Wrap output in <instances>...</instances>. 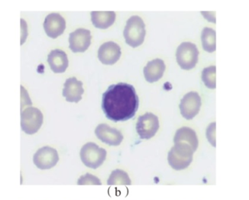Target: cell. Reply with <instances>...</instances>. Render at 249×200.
<instances>
[{"instance_id": "d6986e66", "label": "cell", "mask_w": 249, "mask_h": 200, "mask_svg": "<svg viewBox=\"0 0 249 200\" xmlns=\"http://www.w3.org/2000/svg\"><path fill=\"white\" fill-rule=\"evenodd\" d=\"M202 45L203 49L209 52L216 50V32L212 28L203 29L201 34Z\"/></svg>"}, {"instance_id": "9c48e42d", "label": "cell", "mask_w": 249, "mask_h": 200, "mask_svg": "<svg viewBox=\"0 0 249 200\" xmlns=\"http://www.w3.org/2000/svg\"><path fill=\"white\" fill-rule=\"evenodd\" d=\"M201 99L196 92L187 93L181 99L179 108L183 117L192 119L200 112Z\"/></svg>"}, {"instance_id": "30bf717a", "label": "cell", "mask_w": 249, "mask_h": 200, "mask_svg": "<svg viewBox=\"0 0 249 200\" xmlns=\"http://www.w3.org/2000/svg\"><path fill=\"white\" fill-rule=\"evenodd\" d=\"M91 33L88 29H78L70 34V48L74 52L87 50L91 43Z\"/></svg>"}, {"instance_id": "9a60e30c", "label": "cell", "mask_w": 249, "mask_h": 200, "mask_svg": "<svg viewBox=\"0 0 249 200\" xmlns=\"http://www.w3.org/2000/svg\"><path fill=\"white\" fill-rule=\"evenodd\" d=\"M165 70L164 61L157 58L147 63L146 67L143 68V74L148 83H153L162 78Z\"/></svg>"}, {"instance_id": "8fae6325", "label": "cell", "mask_w": 249, "mask_h": 200, "mask_svg": "<svg viewBox=\"0 0 249 200\" xmlns=\"http://www.w3.org/2000/svg\"><path fill=\"white\" fill-rule=\"evenodd\" d=\"M95 134L100 141L109 146L121 145L124 140V135L116 128H111L107 124H101L95 130Z\"/></svg>"}, {"instance_id": "e0dca14e", "label": "cell", "mask_w": 249, "mask_h": 200, "mask_svg": "<svg viewBox=\"0 0 249 200\" xmlns=\"http://www.w3.org/2000/svg\"><path fill=\"white\" fill-rule=\"evenodd\" d=\"M174 144L176 143H186L189 144L195 151L198 147V138L197 134L192 128L183 127L176 132L174 138Z\"/></svg>"}, {"instance_id": "8992f818", "label": "cell", "mask_w": 249, "mask_h": 200, "mask_svg": "<svg viewBox=\"0 0 249 200\" xmlns=\"http://www.w3.org/2000/svg\"><path fill=\"white\" fill-rule=\"evenodd\" d=\"M199 51L197 46L191 42H183L177 50V63L182 69L194 68L198 61Z\"/></svg>"}, {"instance_id": "5bb4252c", "label": "cell", "mask_w": 249, "mask_h": 200, "mask_svg": "<svg viewBox=\"0 0 249 200\" xmlns=\"http://www.w3.org/2000/svg\"><path fill=\"white\" fill-rule=\"evenodd\" d=\"M83 85V83L77 80L75 77L67 79L63 90V96L65 97L67 101L78 103L84 93Z\"/></svg>"}, {"instance_id": "277c9868", "label": "cell", "mask_w": 249, "mask_h": 200, "mask_svg": "<svg viewBox=\"0 0 249 200\" xmlns=\"http://www.w3.org/2000/svg\"><path fill=\"white\" fill-rule=\"evenodd\" d=\"M107 151L94 143H87L82 147L80 158L86 167L97 169L106 160Z\"/></svg>"}, {"instance_id": "ac0fdd59", "label": "cell", "mask_w": 249, "mask_h": 200, "mask_svg": "<svg viewBox=\"0 0 249 200\" xmlns=\"http://www.w3.org/2000/svg\"><path fill=\"white\" fill-rule=\"evenodd\" d=\"M116 14L113 11H93L91 20L95 27L106 29L110 27L115 21Z\"/></svg>"}, {"instance_id": "7a4b0ae2", "label": "cell", "mask_w": 249, "mask_h": 200, "mask_svg": "<svg viewBox=\"0 0 249 200\" xmlns=\"http://www.w3.org/2000/svg\"><path fill=\"white\" fill-rule=\"evenodd\" d=\"M195 151L186 143H176L168 152V160L170 166L176 170L187 168L193 162Z\"/></svg>"}, {"instance_id": "7c38bea8", "label": "cell", "mask_w": 249, "mask_h": 200, "mask_svg": "<svg viewBox=\"0 0 249 200\" xmlns=\"http://www.w3.org/2000/svg\"><path fill=\"white\" fill-rule=\"evenodd\" d=\"M43 26L47 35L55 39L61 36L65 30V19L58 13H51L45 17Z\"/></svg>"}, {"instance_id": "6da1fadb", "label": "cell", "mask_w": 249, "mask_h": 200, "mask_svg": "<svg viewBox=\"0 0 249 200\" xmlns=\"http://www.w3.org/2000/svg\"><path fill=\"white\" fill-rule=\"evenodd\" d=\"M139 105L136 89L127 83L109 86L102 96V110L107 118L114 122H124L133 118Z\"/></svg>"}, {"instance_id": "5b68a950", "label": "cell", "mask_w": 249, "mask_h": 200, "mask_svg": "<svg viewBox=\"0 0 249 200\" xmlns=\"http://www.w3.org/2000/svg\"><path fill=\"white\" fill-rule=\"evenodd\" d=\"M43 123V115L36 107H27L20 114V126L27 135L36 133Z\"/></svg>"}, {"instance_id": "7402d4cb", "label": "cell", "mask_w": 249, "mask_h": 200, "mask_svg": "<svg viewBox=\"0 0 249 200\" xmlns=\"http://www.w3.org/2000/svg\"><path fill=\"white\" fill-rule=\"evenodd\" d=\"M77 184L79 185H102V183L100 179L96 176L90 173H86L84 176H82L78 181Z\"/></svg>"}, {"instance_id": "52a82bcc", "label": "cell", "mask_w": 249, "mask_h": 200, "mask_svg": "<svg viewBox=\"0 0 249 200\" xmlns=\"http://www.w3.org/2000/svg\"><path fill=\"white\" fill-rule=\"evenodd\" d=\"M159 119L156 115L146 113L139 117L136 124V131L142 139H150L159 129Z\"/></svg>"}, {"instance_id": "603a6c76", "label": "cell", "mask_w": 249, "mask_h": 200, "mask_svg": "<svg viewBox=\"0 0 249 200\" xmlns=\"http://www.w3.org/2000/svg\"><path fill=\"white\" fill-rule=\"evenodd\" d=\"M206 136L210 144L216 147V122H213L208 127Z\"/></svg>"}, {"instance_id": "ffe728a7", "label": "cell", "mask_w": 249, "mask_h": 200, "mask_svg": "<svg viewBox=\"0 0 249 200\" xmlns=\"http://www.w3.org/2000/svg\"><path fill=\"white\" fill-rule=\"evenodd\" d=\"M108 185H130L131 180L129 178L128 175L124 170H114L111 173L109 179L107 181Z\"/></svg>"}, {"instance_id": "4fadbf2b", "label": "cell", "mask_w": 249, "mask_h": 200, "mask_svg": "<svg viewBox=\"0 0 249 200\" xmlns=\"http://www.w3.org/2000/svg\"><path fill=\"white\" fill-rule=\"evenodd\" d=\"M121 56V48L113 42H105L101 45L98 52L99 61L105 65H113L119 61Z\"/></svg>"}, {"instance_id": "3957f363", "label": "cell", "mask_w": 249, "mask_h": 200, "mask_svg": "<svg viewBox=\"0 0 249 200\" xmlns=\"http://www.w3.org/2000/svg\"><path fill=\"white\" fill-rule=\"evenodd\" d=\"M124 35L126 43L132 48H137L142 45L144 41L146 30L142 17L138 16H131L126 23Z\"/></svg>"}, {"instance_id": "44dd1931", "label": "cell", "mask_w": 249, "mask_h": 200, "mask_svg": "<svg viewBox=\"0 0 249 200\" xmlns=\"http://www.w3.org/2000/svg\"><path fill=\"white\" fill-rule=\"evenodd\" d=\"M202 80L208 88H216V67L212 66L204 68L202 72Z\"/></svg>"}, {"instance_id": "ba28073f", "label": "cell", "mask_w": 249, "mask_h": 200, "mask_svg": "<svg viewBox=\"0 0 249 200\" xmlns=\"http://www.w3.org/2000/svg\"><path fill=\"white\" fill-rule=\"evenodd\" d=\"M58 160V151L51 147L39 149L33 157L34 164L40 170H49L55 167Z\"/></svg>"}, {"instance_id": "2e32d148", "label": "cell", "mask_w": 249, "mask_h": 200, "mask_svg": "<svg viewBox=\"0 0 249 200\" xmlns=\"http://www.w3.org/2000/svg\"><path fill=\"white\" fill-rule=\"evenodd\" d=\"M48 62L51 70L55 73H63L69 66L67 53L61 50H53L48 56Z\"/></svg>"}]
</instances>
